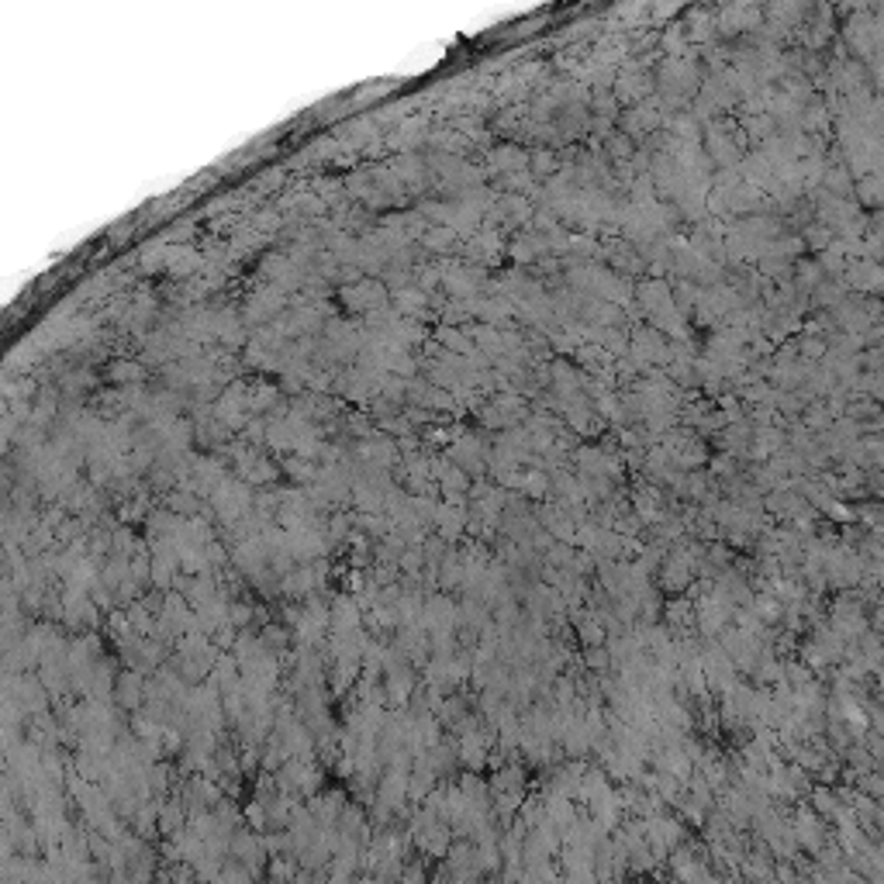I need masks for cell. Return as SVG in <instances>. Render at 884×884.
Listing matches in <instances>:
<instances>
[{"instance_id": "1", "label": "cell", "mask_w": 884, "mask_h": 884, "mask_svg": "<svg viewBox=\"0 0 884 884\" xmlns=\"http://www.w3.org/2000/svg\"><path fill=\"white\" fill-rule=\"evenodd\" d=\"M791 833H795V843L798 850H805V853H819L833 836H829V823H823L812 808H798L795 812V819H791Z\"/></svg>"}]
</instances>
